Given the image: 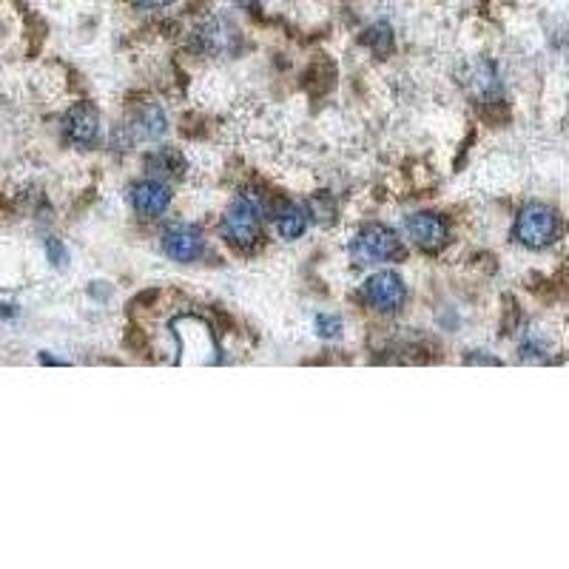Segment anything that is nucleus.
<instances>
[{
	"label": "nucleus",
	"instance_id": "f257e3e1",
	"mask_svg": "<svg viewBox=\"0 0 569 569\" xmlns=\"http://www.w3.org/2000/svg\"><path fill=\"white\" fill-rule=\"evenodd\" d=\"M558 237V217L547 205H527L515 220V239L527 248H544Z\"/></svg>",
	"mask_w": 569,
	"mask_h": 569
},
{
	"label": "nucleus",
	"instance_id": "f03ea898",
	"mask_svg": "<svg viewBox=\"0 0 569 569\" xmlns=\"http://www.w3.org/2000/svg\"><path fill=\"white\" fill-rule=\"evenodd\" d=\"M222 237L231 245L248 248L259 237V211L248 197H239L228 205L225 217H222Z\"/></svg>",
	"mask_w": 569,
	"mask_h": 569
},
{
	"label": "nucleus",
	"instance_id": "7ed1b4c3",
	"mask_svg": "<svg viewBox=\"0 0 569 569\" xmlns=\"http://www.w3.org/2000/svg\"><path fill=\"white\" fill-rule=\"evenodd\" d=\"M396 251H399V239L385 225H368L353 242V257L362 265L387 262V259H393Z\"/></svg>",
	"mask_w": 569,
	"mask_h": 569
},
{
	"label": "nucleus",
	"instance_id": "20e7f679",
	"mask_svg": "<svg viewBox=\"0 0 569 569\" xmlns=\"http://www.w3.org/2000/svg\"><path fill=\"white\" fill-rule=\"evenodd\" d=\"M163 251L174 262H194L202 254V231L191 222H174L163 234Z\"/></svg>",
	"mask_w": 569,
	"mask_h": 569
},
{
	"label": "nucleus",
	"instance_id": "39448f33",
	"mask_svg": "<svg viewBox=\"0 0 569 569\" xmlns=\"http://www.w3.org/2000/svg\"><path fill=\"white\" fill-rule=\"evenodd\" d=\"M365 294H368L370 305H376L379 311H396L404 302L407 291H404L402 276L393 271H382V274L370 276Z\"/></svg>",
	"mask_w": 569,
	"mask_h": 569
},
{
	"label": "nucleus",
	"instance_id": "423d86ee",
	"mask_svg": "<svg viewBox=\"0 0 569 569\" xmlns=\"http://www.w3.org/2000/svg\"><path fill=\"white\" fill-rule=\"evenodd\" d=\"M66 131H69V140L77 143V146H92L94 140H97V134H100L97 111L92 106H86V103L74 106L69 111V117H66Z\"/></svg>",
	"mask_w": 569,
	"mask_h": 569
},
{
	"label": "nucleus",
	"instance_id": "0eeeda50",
	"mask_svg": "<svg viewBox=\"0 0 569 569\" xmlns=\"http://www.w3.org/2000/svg\"><path fill=\"white\" fill-rule=\"evenodd\" d=\"M407 234L416 245L433 251L447 239V225L436 214H413V217H407Z\"/></svg>",
	"mask_w": 569,
	"mask_h": 569
},
{
	"label": "nucleus",
	"instance_id": "6e6552de",
	"mask_svg": "<svg viewBox=\"0 0 569 569\" xmlns=\"http://www.w3.org/2000/svg\"><path fill=\"white\" fill-rule=\"evenodd\" d=\"M168 202H171V191H168V185L160 183V180H146V183H140L134 188V208H137V214H143V217H160V214H166Z\"/></svg>",
	"mask_w": 569,
	"mask_h": 569
},
{
	"label": "nucleus",
	"instance_id": "1a4fd4ad",
	"mask_svg": "<svg viewBox=\"0 0 569 569\" xmlns=\"http://www.w3.org/2000/svg\"><path fill=\"white\" fill-rule=\"evenodd\" d=\"M202 40L208 46V52H231L234 49V40H237V29L228 26L225 20H214L202 29Z\"/></svg>",
	"mask_w": 569,
	"mask_h": 569
},
{
	"label": "nucleus",
	"instance_id": "9d476101",
	"mask_svg": "<svg viewBox=\"0 0 569 569\" xmlns=\"http://www.w3.org/2000/svg\"><path fill=\"white\" fill-rule=\"evenodd\" d=\"M137 137H143V140H157V137H163V131H166V117H163V111L157 109V106H146V109L137 114Z\"/></svg>",
	"mask_w": 569,
	"mask_h": 569
},
{
	"label": "nucleus",
	"instance_id": "9b49d317",
	"mask_svg": "<svg viewBox=\"0 0 569 569\" xmlns=\"http://www.w3.org/2000/svg\"><path fill=\"white\" fill-rule=\"evenodd\" d=\"M148 168H151V174H160V177H166V174L168 177H180L183 157L177 151H171V148H163V151L148 157Z\"/></svg>",
	"mask_w": 569,
	"mask_h": 569
},
{
	"label": "nucleus",
	"instance_id": "f8f14e48",
	"mask_svg": "<svg viewBox=\"0 0 569 569\" xmlns=\"http://www.w3.org/2000/svg\"><path fill=\"white\" fill-rule=\"evenodd\" d=\"M305 211L302 208H288L282 217H279V222H276V228H279V237L285 239H296L302 237V231H305Z\"/></svg>",
	"mask_w": 569,
	"mask_h": 569
},
{
	"label": "nucleus",
	"instance_id": "ddd939ff",
	"mask_svg": "<svg viewBox=\"0 0 569 569\" xmlns=\"http://www.w3.org/2000/svg\"><path fill=\"white\" fill-rule=\"evenodd\" d=\"M316 328H319V333L322 336H328V339H333V336H339V331H342V319L339 316H319L316 319Z\"/></svg>",
	"mask_w": 569,
	"mask_h": 569
},
{
	"label": "nucleus",
	"instance_id": "4468645a",
	"mask_svg": "<svg viewBox=\"0 0 569 569\" xmlns=\"http://www.w3.org/2000/svg\"><path fill=\"white\" fill-rule=\"evenodd\" d=\"M46 251H49V259L55 262L57 268H63L66 265V251H63V245L57 242V239H49V245H46Z\"/></svg>",
	"mask_w": 569,
	"mask_h": 569
},
{
	"label": "nucleus",
	"instance_id": "2eb2a0df",
	"mask_svg": "<svg viewBox=\"0 0 569 569\" xmlns=\"http://www.w3.org/2000/svg\"><path fill=\"white\" fill-rule=\"evenodd\" d=\"M137 3H143V6H151V9H157V6H166L171 0H137Z\"/></svg>",
	"mask_w": 569,
	"mask_h": 569
}]
</instances>
